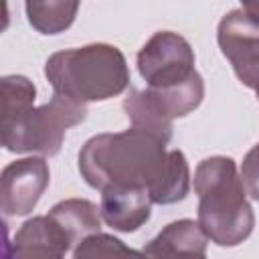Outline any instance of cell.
I'll use <instances>...</instances> for the list:
<instances>
[{"mask_svg": "<svg viewBox=\"0 0 259 259\" xmlns=\"http://www.w3.org/2000/svg\"><path fill=\"white\" fill-rule=\"evenodd\" d=\"M49 214L61 225L73 245L101 229V210L85 198H67L57 202Z\"/></svg>", "mask_w": 259, "mask_h": 259, "instance_id": "8fae6325", "label": "cell"}, {"mask_svg": "<svg viewBox=\"0 0 259 259\" xmlns=\"http://www.w3.org/2000/svg\"><path fill=\"white\" fill-rule=\"evenodd\" d=\"M127 255H140V253L130 249V247H125L117 237L101 233V231L85 237L73 249V257L75 259H85V257H127Z\"/></svg>", "mask_w": 259, "mask_h": 259, "instance_id": "5bb4252c", "label": "cell"}, {"mask_svg": "<svg viewBox=\"0 0 259 259\" xmlns=\"http://www.w3.org/2000/svg\"><path fill=\"white\" fill-rule=\"evenodd\" d=\"M152 198L146 188L109 186L101 190V219L119 233H134L148 223L152 214Z\"/></svg>", "mask_w": 259, "mask_h": 259, "instance_id": "ba28073f", "label": "cell"}, {"mask_svg": "<svg viewBox=\"0 0 259 259\" xmlns=\"http://www.w3.org/2000/svg\"><path fill=\"white\" fill-rule=\"evenodd\" d=\"M208 237L198 221L180 219L166 225L144 249L150 257H206Z\"/></svg>", "mask_w": 259, "mask_h": 259, "instance_id": "30bf717a", "label": "cell"}, {"mask_svg": "<svg viewBox=\"0 0 259 259\" xmlns=\"http://www.w3.org/2000/svg\"><path fill=\"white\" fill-rule=\"evenodd\" d=\"M45 77L55 93L81 103L105 101L130 87L123 53L105 42L53 53L45 63Z\"/></svg>", "mask_w": 259, "mask_h": 259, "instance_id": "3957f363", "label": "cell"}, {"mask_svg": "<svg viewBox=\"0 0 259 259\" xmlns=\"http://www.w3.org/2000/svg\"><path fill=\"white\" fill-rule=\"evenodd\" d=\"M138 71L148 87H172L188 81L194 73L190 42L172 30L152 34L138 53Z\"/></svg>", "mask_w": 259, "mask_h": 259, "instance_id": "5b68a950", "label": "cell"}, {"mask_svg": "<svg viewBox=\"0 0 259 259\" xmlns=\"http://www.w3.org/2000/svg\"><path fill=\"white\" fill-rule=\"evenodd\" d=\"M85 117L87 103L53 93L51 101L2 119V146L14 154L57 156L67 130L85 121Z\"/></svg>", "mask_w": 259, "mask_h": 259, "instance_id": "277c9868", "label": "cell"}, {"mask_svg": "<svg viewBox=\"0 0 259 259\" xmlns=\"http://www.w3.org/2000/svg\"><path fill=\"white\" fill-rule=\"evenodd\" d=\"M73 243L61 225L51 217H32L22 223L12 239V247L6 255L10 257H63L69 253Z\"/></svg>", "mask_w": 259, "mask_h": 259, "instance_id": "9c48e42d", "label": "cell"}, {"mask_svg": "<svg viewBox=\"0 0 259 259\" xmlns=\"http://www.w3.org/2000/svg\"><path fill=\"white\" fill-rule=\"evenodd\" d=\"M217 40L237 79L255 89L259 83V22L245 10H231L219 22Z\"/></svg>", "mask_w": 259, "mask_h": 259, "instance_id": "8992f818", "label": "cell"}, {"mask_svg": "<svg viewBox=\"0 0 259 259\" xmlns=\"http://www.w3.org/2000/svg\"><path fill=\"white\" fill-rule=\"evenodd\" d=\"M166 144L162 136L136 125L97 134L79 152V172L99 192L109 186L146 188L154 204H174L188 196L190 168L186 156L168 152Z\"/></svg>", "mask_w": 259, "mask_h": 259, "instance_id": "6da1fadb", "label": "cell"}, {"mask_svg": "<svg viewBox=\"0 0 259 259\" xmlns=\"http://www.w3.org/2000/svg\"><path fill=\"white\" fill-rule=\"evenodd\" d=\"M36 87L30 79L22 75L2 77V119L22 113L34 105Z\"/></svg>", "mask_w": 259, "mask_h": 259, "instance_id": "4fadbf2b", "label": "cell"}, {"mask_svg": "<svg viewBox=\"0 0 259 259\" xmlns=\"http://www.w3.org/2000/svg\"><path fill=\"white\" fill-rule=\"evenodd\" d=\"M241 2V10H245L253 20L259 22V0H239Z\"/></svg>", "mask_w": 259, "mask_h": 259, "instance_id": "2e32d148", "label": "cell"}, {"mask_svg": "<svg viewBox=\"0 0 259 259\" xmlns=\"http://www.w3.org/2000/svg\"><path fill=\"white\" fill-rule=\"evenodd\" d=\"M81 0H24L28 24L40 34L65 32L77 16Z\"/></svg>", "mask_w": 259, "mask_h": 259, "instance_id": "7c38bea8", "label": "cell"}, {"mask_svg": "<svg viewBox=\"0 0 259 259\" xmlns=\"http://www.w3.org/2000/svg\"><path fill=\"white\" fill-rule=\"evenodd\" d=\"M253 91H255V93H257V97H259V83H257V87H255Z\"/></svg>", "mask_w": 259, "mask_h": 259, "instance_id": "e0dca14e", "label": "cell"}, {"mask_svg": "<svg viewBox=\"0 0 259 259\" xmlns=\"http://www.w3.org/2000/svg\"><path fill=\"white\" fill-rule=\"evenodd\" d=\"M241 176L247 188V194L259 202V144H255L243 158Z\"/></svg>", "mask_w": 259, "mask_h": 259, "instance_id": "9a60e30c", "label": "cell"}, {"mask_svg": "<svg viewBox=\"0 0 259 259\" xmlns=\"http://www.w3.org/2000/svg\"><path fill=\"white\" fill-rule=\"evenodd\" d=\"M49 164L30 156L10 162L0 176V208L4 217H24L34 210L49 186Z\"/></svg>", "mask_w": 259, "mask_h": 259, "instance_id": "52a82bcc", "label": "cell"}, {"mask_svg": "<svg viewBox=\"0 0 259 259\" xmlns=\"http://www.w3.org/2000/svg\"><path fill=\"white\" fill-rule=\"evenodd\" d=\"M194 192L198 194V225L208 241L219 247H235L253 233L255 212L233 158L210 156L198 162Z\"/></svg>", "mask_w": 259, "mask_h": 259, "instance_id": "7a4b0ae2", "label": "cell"}]
</instances>
